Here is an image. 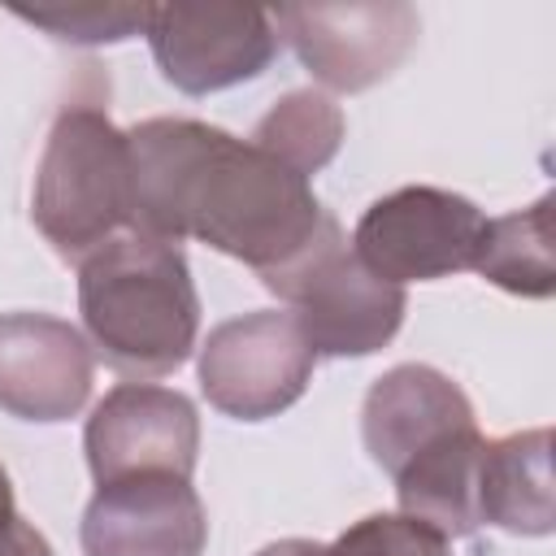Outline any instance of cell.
<instances>
[{
  "instance_id": "e0dca14e",
  "label": "cell",
  "mask_w": 556,
  "mask_h": 556,
  "mask_svg": "<svg viewBox=\"0 0 556 556\" xmlns=\"http://www.w3.org/2000/svg\"><path fill=\"white\" fill-rule=\"evenodd\" d=\"M17 17L52 30L65 43H122L148 26V4H70V9H17Z\"/></svg>"
},
{
  "instance_id": "277c9868",
  "label": "cell",
  "mask_w": 556,
  "mask_h": 556,
  "mask_svg": "<svg viewBox=\"0 0 556 556\" xmlns=\"http://www.w3.org/2000/svg\"><path fill=\"white\" fill-rule=\"evenodd\" d=\"M30 222L70 265H83L117 235H135L130 143L100 104L56 113L35 169Z\"/></svg>"
},
{
  "instance_id": "4fadbf2b",
  "label": "cell",
  "mask_w": 556,
  "mask_h": 556,
  "mask_svg": "<svg viewBox=\"0 0 556 556\" xmlns=\"http://www.w3.org/2000/svg\"><path fill=\"white\" fill-rule=\"evenodd\" d=\"M478 521L508 534H552L556 486H552V430H517L486 439L478 465Z\"/></svg>"
},
{
  "instance_id": "9c48e42d",
  "label": "cell",
  "mask_w": 556,
  "mask_h": 556,
  "mask_svg": "<svg viewBox=\"0 0 556 556\" xmlns=\"http://www.w3.org/2000/svg\"><path fill=\"white\" fill-rule=\"evenodd\" d=\"M278 39L330 91H365L395 74L417 43V9L408 4H278L269 9Z\"/></svg>"
},
{
  "instance_id": "8fae6325",
  "label": "cell",
  "mask_w": 556,
  "mask_h": 556,
  "mask_svg": "<svg viewBox=\"0 0 556 556\" xmlns=\"http://www.w3.org/2000/svg\"><path fill=\"white\" fill-rule=\"evenodd\" d=\"M78 539L83 556H200L208 517L191 478L130 473L96 486Z\"/></svg>"
},
{
  "instance_id": "6da1fadb",
  "label": "cell",
  "mask_w": 556,
  "mask_h": 556,
  "mask_svg": "<svg viewBox=\"0 0 556 556\" xmlns=\"http://www.w3.org/2000/svg\"><path fill=\"white\" fill-rule=\"evenodd\" d=\"M135 235L200 239L278 291L334 230L308 178L252 139L195 117H148L126 130Z\"/></svg>"
},
{
  "instance_id": "2e32d148",
  "label": "cell",
  "mask_w": 556,
  "mask_h": 556,
  "mask_svg": "<svg viewBox=\"0 0 556 556\" xmlns=\"http://www.w3.org/2000/svg\"><path fill=\"white\" fill-rule=\"evenodd\" d=\"M326 556H452V539L404 513H369L326 543Z\"/></svg>"
},
{
  "instance_id": "30bf717a",
  "label": "cell",
  "mask_w": 556,
  "mask_h": 556,
  "mask_svg": "<svg viewBox=\"0 0 556 556\" xmlns=\"http://www.w3.org/2000/svg\"><path fill=\"white\" fill-rule=\"evenodd\" d=\"M83 452L96 486L130 473L191 478L200 456V413L182 391L122 382L91 408Z\"/></svg>"
},
{
  "instance_id": "ba28073f",
  "label": "cell",
  "mask_w": 556,
  "mask_h": 556,
  "mask_svg": "<svg viewBox=\"0 0 556 556\" xmlns=\"http://www.w3.org/2000/svg\"><path fill=\"white\" fill-rule=\"evenodd\" d=\"M143 35L161 78L187 96L265 74L282 43L269 9L256 4H148Z\"/></svg>"
},
{
  "instance_id": "5b68a950",
  "label": "cell",
  "mask_w": 556,
  "mask_h": 556,
  "mask_svg": "<svg viewBox=\"0 0 556 556\" xmlns=\"http://www.w3.org/2000/svg\"><path fill=\"white\" fill-rule=\"evenodd\" d=\"M486 213L443 187H400L374 200L356 230V261L382 282H434L460 269H473Z\"/></svg>"
},
{
  "instance_id": "7c38bea8",
  "label": "cell",
  "mask_w": 556,
  "mask_h": 556,
  "mask_svg": "<svg viewBox=\"0 0 556 556\" xmlns=\"http://www.w3.org/2000/svg\"><path fill=\"white\" fill-rule=\"evenodd\" d=\"M96 352L78 326L52 313H0V408L22 421H70L83 413Z\"/></svg>"
},
{
  "instance_id": "5bb4252c",
  "label": "cell",
  "mask_w": 556,
  "mask_h": 556,
  "mask_svg": "<svg viewBox=\"0 0 556 556\" xmlns=\"http://www.w3.org/2000/svg\"><path fill=\"white\" fill-rule=\"evenodd\" d=\"M473 274L495 282L508 295L526 300H547L556 287V265H552V195H539L530 208L486 217Z\"/></svg>"
},
{
  "instance_id": "9a60e30c",
  "label": "cell",
  "mask_w": 556,
  "mask_h": 556,
  "mask_svg": "<svg viewBox=\"0 0 556 556\" xmlns=\"http://www.w3.org/2000/svg\"><path fill=\"white\" fill-rule=\"evenodd\" d=\"M252 143L278 156L287 169L313 178L334 161L343 143V113L321 91H287L252 130Z\"/></svg>"
},
{
  "instance_id": "3957f363",
  "label": "cell",
  "mask_w": 556,
  "mask_h": 556,
  "mask_svg": "<svg viewBox=\"0 0 556 556\" xmlns=\"http://www.w3.org/2000/svg\"><path fill=\"white\" fill-rule=\"evenodd\" d=\"M78 313L91 352L139 382L174 374L195 352L200 295L178 243L117 235L78 265Z\"/></svg>"
},
{
  "instance_id": "7a4b0ae2",
  "label": "cell",
  "mask_w": 556,
  "mask_h": 556,
  "mask_svg": "<svg viewBox=\"0 0 556 556\" xmlns=\"http://www.w3.org/2000/svg\"><path fill=\"white\" fill-rule=\"evenodd\" d=\"M369 460L391 473L404 517L434 526L443 539L473 534L482 430L469 395L434 365L387 369L361 404Z\"/></svg>"
},
{
  "instance_id": "ffe728a7",
  "label": "cell",
  "mask_w": 556,
  "mask_h": 556,
  "mask_svg": "<svg viewBox=\"0 0 556 556\" xmlns=\"http://www.w3.org/2000/svg\"><path fill=\"white\" fill-rule=\"evenodd\" d=\"M9 517H17V508H13V482H9V473H4V465H0V526H4Z\"/></svg>"
},
{
  "instance_id": "52a82bcc",
  "label": "cell",
  "mask_w": 556,
  "mask_h": 556,
  "mask_svg": "<svg viewBox=\"0 0 556 556\" xmlns=\"http://www.w3.org/2000/svg\"><path fill=\"white\" fill-rule=\"evenodd\" d=\"M313 365L317 356L295 317L256 308L208 330L200 343V391L235 421H265L308 391Z\"/></svg>"
},
{
  "instance_id": "d6986e66",
  "label": "cell",
  "mask_w": 556,
  "mask_h": 556,
  "mask_svg": "<svg viewBox=\"0 0 556 556\" xmlns=\"http://www.w3.org/2000/svg\"><path fill=\"white\" fill-rule=\"evenodd\" d=\"M256 556H326V543H317V539H278V543L261 547Z\"/></svg>"
},
{
  "instance_id": "8992f818",
  "label": "cell",
  "mask_w": 556,
  "mask_h": 556,
  "mask_svg": "<svg viewBox=\"0 0 556 556\" xmlns=\"http://www.w3.org/2000/svg\"><path fill=\"white\" fill-rule=\"evenodd\" d=\"M274 295L291 304L313 356H374L395 339L408 308L404 287L382 282L356 261L343 226Z\"/></svg>"
},
{
  "instance_id": "ac0fdd59",
  "label": "cell",
  "mask_w": 556,
  "mask_h": 556,
  "mask_svg": "<svg viewBox=\"0 0 556 556\" xmlns=\"http://www.w3.org/2000/svg\"><path fill=\"white\" fill-rule=\"evenodd\" d=\"M0 556H52V543L22 517H9L0 526Z\"/></svg>"
}]
</instances>
